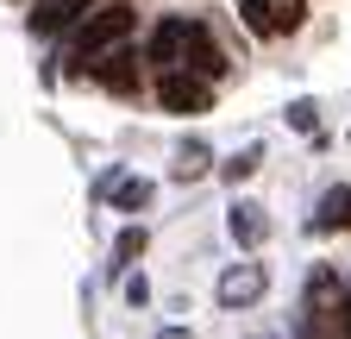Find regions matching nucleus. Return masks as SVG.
Listing matches in <instances>:
<instances>
[{
	"label": "nucleus",
	"instance_id": "f257e3e1",
	"mask_svg": "<svg viewBox=\"0 0 351 339\" xmlns=\"http://www.w3.org/2000/svg\"><path fill=\"white\" fill-rule=\"evenodd\" d=\"M132 25H138V13L125 7V0H113V7H88L75 25H69V69H95L107 51H119L125 38H132Z\"/></svg>",
	"mask_w": 351,
	"mask_h": 339
},
{
	"label": "nucleus",
	"instance_id": "f03ea898",
	"mask_svg": "<svg viewBox=\"0 0 351 339\" xmlns=\"http://www.w3.org/2000/svg\"><path fill=\"white\" fill-rule=\"evenodd\" d=\"M157 101H163L169 113H207V107H213V75L163 69V75H157Z\"/></svg>",
	"mask_w": 351,
	"mask_h": 339
},
{
	"label": "nucleus",
	"instance_id": "7ed1b4c3",
	"mask_svg": "<svg viewBox=\"0 0 351 339\" xmlns=\"http://www.w3.org/2000/svg\"><path fill=\"white\" fill-rule=\"evenodd\" d=\"M195 32H201V19H163V25L151 32V63H157V75H163V69H189Z\"/></svg>",
	"mask_w": 351,
	"mask_h": 339
},
{
	"label": "nucleus",
	"instance_id": "20e7f679",
	"mask_svg": "<svg viewBox=\"0 0 351 339\" xmlns=\"http://www.w3.org/2000/svg\"><path fill=\"white\" fill-rule=\"evenodd\" d=\"M263 289H270V270L263 264H232L213 283V302L219 308H251V302H263Z\"/></svg>",
	"mask_w": 351,
	"mask_h": 339
},
{
	"label": "nucleus",
	"instance_id": "39448f33",
	"mask_svg": "<svg viewBox=\"0 0 351 339\" xmlns=\"http://www.w3.org/2000/svg\"><path fill=\"white\" fill-rule=\"evenodd\" d=\"M226 233H232V245L257 251L263 239H270V214H263L257 201H232V214H226Z\"/></svg>",
	"mask_w": 351,
	"mask_h": 339
},
{
	"label": "nucleus",
	"instance_id": "423d86ee",
	"mask_svg": "<svg viewBox=\"0 0 351 339\" xmlns=\"http://www.w3.org/2000/svg\"><path fill=\"white\" fill-rule=\"evenodd\" d=\"M82 13H88V0H38V7H32V32H44V38L69 32Z\"/></svg>",
	"mask_w": 351,
	"mask_h": 339
},
{
	"label": "nucleus",
	"instance_id": "0eeeda50",
	"mask_svg": "<svg viewBox=\"0 0 351 339\" xmlns=\"http://www.w3.org/2000/svg\"><path fill=\"white\" fill-rule=\"evenodd\" d=\"M307 226H314V233H351V189H326Z\"/></svg>",
	"mask_w": 351,
	"mask_h": 339
},
{
	"label": "nucleus",
	"instance_id": "6e6552de",
	"mask_svg": "<svg viewBox=\"0 0 351 339\" xmlns=\"http://www.w3.org/2000/svg\"><path fill=\"white\" fill-rule=\"evenodd\" d=\"M101 195L119 207V214H138V207H151V183H145V176H107Z\"/></svg>",
	"mask_w": 351,
	"mask_h": 339
},
{
	"label": "nucleus",
	"instance_id": "1a4fd4ad",
	"mask_svg": "<svg viewBox=\"0 0 351 339\" xmlns=\"http://www.w3.org/2000/svg\"><path fill=\"white\" fill-rule=\"evenodd\" d=\"M189 69H195V75H219V69H226V57H219V45H213L207 25L195 32V45H189Z\"/></svg>",
	"mask_w": 351,
	"mask_h": 339
},
{
	"label": "nucleus",
	"instance_id": "9d476101",
	"mask_svg": "<svg viewBox=\"0 0 351 339\" xmlns=\"http://www.w3.org/2000/svg\"><path fill=\"white\" fill-rule=\"evenodd\" d=\"M207 163H213V151L189 139L182 151H176V183H195V176H207Z\"/></svg>",
	"mask_w": 351,
	"mask_h": 339
},
{
	"label": "nucleus",
	"instance_id": "9b49d317",
	"mask_svg": "<svg viewBox=\"0 0 351 339\" xmlns=\"http://www.w3.org/2000/svg\"><path fill=\"white\" fill-rule=\"evenodd\" d=\"M95 75L107 82V89H119V95H125V89H132V57H119V51H107V57L95 63Z\"/></svg>",
	"mask_w": 351,
	"mask_h": 339
},
{
	"label": "nucleus",
	"instance_id": "f8f14e48",
	"mask_svg": "<svg viewBox=\"0 0 351 339\" xmlns=\"http://www.w3.org/2000/svg\"><path fill=\"white\" fill-rule=\"evenodd\" d=\"M145 245H151V239H145V226H125V233H119V239H113V264H119V270H125V264H132V258H145Z\"/></svg>",
	"mask_w": 351,
	"mask_h": 339
},
{
	"label": "nucleus",
	"instance_id": "ddd939ff",
	"mask_svg": "<svg viewBox=\"0 0 351 339\" xmlns=\"http://www.w3.org/2000/svg\"><path fill=\"white\" fill-rule=\"evenodd\" d=\"M257 163H263V145H245V151H239L232 163H219V176H226V183H245Z\"/></svg>",
	"mask_w": 351,
	"mask_h": 339
},
{
	"label": "nucleus",
	"instance_id": "4468645a",
	"mask_svg": "<svg viewBox=\"0 0 351 339\" xmlns=\"http://www.w3.org/2000/svg\"><path fill=\"white\" fill-rule=\"evenodd\" d=\"M289 126H295V132H314V126H320L314 101H295V107H289Z\"/></svg>",
	"mask_w": 351,
	"mask_h": 339
},
{
	"label": "nucleus",
	"instance_id": "2eb2a0df",
	"mask_svg": "<svg viewBox=\"0 0 351 339\" xmlns=\"http://www.w3.org/2000/svg\"><path fill=\"white\" fill-rule=\"evenodd\" d=\"M125 302L145 308V302H151V283H145V277H125Z\"/></svg>",
	"mask_w": 351,
	"mask_h": 339
},
{
	"label": "nucleus",
	"instance_id": "dca6fc26",
	"mask_svg": "<svg viewBox=\"0 0 351 339\" xmlns=\"http://www.w3.org/2000/svg\"><path fill=\"white\" fill-rule=\"evenodd\" d=\"M263 7H270V0H239V13H245V25L257 32V19H263Z\"/></svg>",
	"mask_w": 351,
	"mask_h": 339
},
{
	"label": "nucleus",
	"instance_id": "f3484780",
	"mask_svg": "<svg viewBox=\"0 0 351 339\" xmlns=\"http://www.w3.org/2000/svg\"><path fill=\"white\" fill-rule=\"evenodd\" d=\"M157 339H189V327H163V333H157Z\"/></svg>",
	"mask_w": 351,
	"mask_h": 339
}]
</instances>
